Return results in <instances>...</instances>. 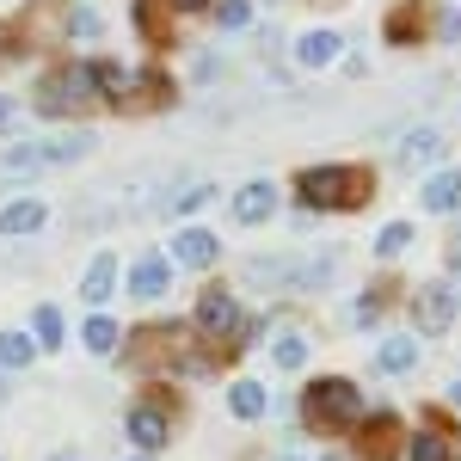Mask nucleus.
<instances>
[{
	"mask_svg": "<svg viewBox=\"0 0 461 461\" xmlns=\"http://www.w3.org/2000/svg\"><path fill=\"white\" fill-rule=\"evenodd\" d=\"M86 148H93V136H56V142H43V160L62 167V160H80Z\"/></svg>",
	"mask_w": 461,
	"mask_h": 461,
	"instance_id": "28",
	"label": "nucleus"
},
{
	"mask_svg": "<svg viewBox=\"0 0 461 461\" xmlns=\"http://www.w3.org/2000/svg\"><path fill=\"white\" fill-rule=\"evenodd\" d=\"M210 197H215L210 185H191V191H178V197H173V210H178V215H185V210H203Z\"/></svg>",
	"mask_w": 461,
	"mask_h": 461,
	"instance_id": "31",
	"label": "nucleus"
},
{
	"mask_svg": "<svg viewBox=\"0 0 461 461\" xmlns=\"http://www.w3.org/2000/svg\"><path fill=\"white\" fill-rule=\"evenodd\" d=\"M86 351H93V357H111V351H117V326H111L105 314L86 320Z\"/></svg>",
	"mask_w": 461,
	"mask_h": 461,
	"instance_id": "27",
	"label": "nucleus"
},
{
	"mask_svg": "<svg viewBox=\"0 0 461 461\" xmlns=\"http://www.w3.org/2000/svg\"><path fill=\"white\" fill-rule=\"evenodd\" d=\"M215 0H173V13H210Z\"/></svg>",
	"mask_w": 461,
	"mask_h": 461,
	"instance_id": "33",
	"label": "nucleus"
},
{
	"mask_svg": "<svg viewBox=\"0 0 461 461\" xmlns=\"http://www.w3.org/2000/svg\"><path fill=\"white\" fill-rule=\"evenodd\" d=\"M130 93H136V74L117 68V62H99V99H111V105H136Z\"/></svg>",
	"mask_w": 461,
	"mask_h": 461,
	"instance_id": "21",
	"label": "nucleus"
},
{
	"mask_svg": "<svg viewBox=\"0 0 461 461\" xmlns=\"http://www.w3.org/2000/svg\"><path fill=\"white\" fill-rule=\"evenodd\" d=\"M449 406H456V412H461V382H449Z\"/></svg>",
	"mask_w": 461,
	"mask_h": 461,
	"instance_id": "35",
	"label": "nucleus"
},
{
	"mask_svg": "<svg viewBox=\"0 0 461 461\" xmlns=\"http://www.w3.org/2000/svg\"><path fill=\"white\" fill-rule=\"evenodd\" d=\"M43 203H37V197H19V203H6V210H0V234H37V228H43Z\"/></svg>",
	"mask_w": 461,
	"mask_h": 461,
	"instance_id": "20",
	"label": "nucleus"
},
{
	"mask_svg": "<svg viewBox=\"0 0 461 461\" xmlns=\"http://www.w3.org/2000/svg\"><path fill=\"white\" fill-rule=\"evenodd\" d=\"M400 443H406V437H400V419H393L388 406L369 412V419L357 425V456H363V461H400V456H406Z\"/></svg>",
	"mask_w": 461,
	"mask_h": 461,
	"instance_id": "5",
	"label": "nucleus"
},
{
	"mask_svg": "<svg viewBox=\"0 0 461 461\" xmlns=\"http://www.w3.org/2000/svg\"><path fill=\"white\" fill-rule=\"evenodd\" d=\"M215 234L210 228H178L173 234V265H185V271H210L215 265Z\"/></svg>",
	"mask_w": 461,
	"mask_h": 461,
	"instance_id": "11",
	"label": "nucleus"
},
{
	"mask_svg": "<svg viewBox=\"0 0 461 461\" xmlns=\"http://www.w3.org/2000/svg\"><path fill=\"white\" fill-rule=\"evenodd\" d=\"M277 215V185H247V191H234V221L240 228H258V221H271Z\"/></svg>",
	"mask_w": 461,
	"mask_h": 461,
	"instance_id": "13",
	"label": "nucleus"
},
{
	"mask_svg": "<svg viewBox=\"0 0 461 461\" xmlns=\"http://www.w3.org/2000/svg\"><path fill=\"white\" fill-rule=\"evenodd\" d=\"M326 461H339V456H326Z\"/></svg>",
	"mask_w": 461,
	"mask_h": 461,
	"instance_id": "38",
	"label": "nucleus"
},
{
	"mask_svg": "<svg viewBox=\"0 0 461 461\" xmlns=\"http://www.w3.org/2000/svg\"><path fill=\"white\" fill-rule=\"evenodd\" d=\"M295 197L302 210H357L369 197V173L363 167H302L295 173Z\"/></svg>",
	"mask_w": 461,
	"mask_h": 461,
	"instance_id": "2",
	"label": "nucleus"
},
{
	"mask_svg": "<svg viewBox=\"0 0 461 461\" xmlns=\"http://www.w3.org/2000/svg\"><path fill=\"white\" fill-rule=\"evenodd\" d=\"M130 13H136V32H142L148 43H154V50H167V43H173V25H167L173 0H136Z\"/></svg>",
	"mask_w": 461,
	"mask_h": 461,
	"instance_id": "16",
	"label": "nucleus"
},
{
	"mask_svg": "<svg viewBox=\"0 0 461 461\" xmlns=\"http://www.w3.org/2000/svg\"><path fill=\"white\" fill-rule=\"evenodd\" d=\"M449 252H461V240H456V247H449Z\"/></svg>",
	"mask_w": 461,
	"mask_h": 461,
	"instance_id": "37",
	"label": "nucleus"
},
{
	"mask_svg": "<svg viewBox=\"0 0 461 461\" xmlns=\"http://www.w3.org/2000/svg\"><path fill=\"white\" fill-rule=\"evenodd\" d=\"M406 247H412V221H388V228L375 234V258H400Z\"/></svg>",
	"mask_w": 461,
	"mask_h": 461,
	"instance_id": "24",
	"label": "nucleus"
},
{
	"mask_svg": "<svg viewBox=\"0 0 461 461\" xmlns=\"http://www.w3.org/2000/svg\"><path fill=\"white\" fill-rule=\"evenodd\" d=\"M369 419V406H363V393H357V382H345V375H320V382H308V393H302V425L314 430V437H332V430H351Z\"/></svg>",
	"mask_w": 461,
	"mask_h": 461,
	"instance_id": "1",
	"label": "nucleus"
},
{
	"mask_svg": "<svg viewBox=\"0 0 461 461\" xmlns=\"http://www.w3.org/2000/svg\"><path fill=\"white\" fill-rule=\"evenodd\" d=\"M228 412H234V419H265V388H258V382H234Z\"/></svg>",
	"mask_w": 461,
	"mask_h": 461,
	"instance_id": "23",
	"label": "nucleus"
},
{
	"mask_svg": "<svg viewBox=\"0 0 461 461\" xmlns=\"http://www.w3.org/2000/svg\"><path fill=\"white\" fill-rule=\"evenodd\" d=\"M419 369V339L412 332H393L375 345V375H412Z\"/></svg>",
	"mask_w": 461,
	"mask_h": 461,
	"instance_id": "12",
	"label": "nucleus"
},
{
	"mask_svg": "<svg viewBox=\"0 0 461 461\" xmlns=\"http://www.w3.org/2000/svg\"><path fill=\"white\" fill-rule=\"evenodd\" d=\"M32 339L43 345V351H56V345H62V314H56V308H37L32 314Z\"/></svg>",
	"mask_w": 461,
	"mask_h": 461,
	"instance_id": "26",
	"label": "nucleus"
},
{
	"mask_svg": "<svg viewBox=\"0 0 461 461\" xmlns=\"http://www.w3.org/2000/svg\"><path fill=\"white\" fill-rule=\"evenodd\" d=\"M443 154H449L443 130L419 123V130H406V136H400V154H393V167H400V173H425V167H437Z\"/></svg>",
	"mask_w": 461,
	"mask_h": 461,
	"instance_id": "7",
	"label": "nucleus"
},
{
	"mask_svg": "<svg viewBox=\"0 0 461 461\" xmlns=\"http://www.w3.org/2000/svg\"><path fill=\"white\" fill-rule=\"evenodd\" d=\"M50 461H74V449H56V456H50Z\"/></svg>",
	"mask_w": 461,
	"mask_h": 461,
	"instance_id": "36",
	"label": "nucleus"
},
{
	"mask_svg": "<svg viewBox=\"0 0 461 461\" xmlns=\"http://www.w3.org/2000/svg\"><path fill=\"white\" fill-rule=\"evenodd\" d=\"M0 167H6V173H37V167H43V142H37V148H13Z\"/></svg>",
	"mask_w": 461,
	"mask_h": 461,
	"instance_id": "29",
	"label": "nucleus"
},
{
	"mask_svg": "<svg viewBox=\"0 0 461 461\" xmlns=\"http://www.w3.org/2000/svg\"><path fill=\"white\" fill-rule=\"evenodd\" d=\"M167 430H173V400H167V393H160V400H142V406H130V443H136V449H160Z\"/></svg>",
	"mask_w": 461,
	"mask_h": 461,
	"instance_id": "8",
	"label": "nucleus"
},
{
	"mask_svg": "<svg viewBox=\"0 0 461 461\" xmlns=\"http://www.w3.org/2000/svg\"><path fill=\"white\" fill-rule=\"evenodd\" d=\"M167 258L160 252H136V265H130V295L136 302H154V295H167Z\"/></svg>",
	"mask_w": 461,
	"mask_h": 461,
	"instance_id": "14",
	"label": "nucleus"
},
{
	"mask_svg": "<svg viewBox=\"0 0 461 461\" xmlns=\"http://www.w3.org/2000/svg\"><path fill=\"white\" fill-rule=\"evenodd\" d=\"M111 289H117V258H111V252H99V258L86 265V277H80V295L99 308V302H111Z\"/></svg>",
	"mask_w": 461,
	"mask_h": 461,
	"instance_id": "17",
	"label": "nucleus"
},
{
	"mask_svg": "<svg viewBox=\"0 0 461 461\" xmlns=\"http://www.w3.org/2000/svg\"><path fill=\"white\" fill-rule=\"evenodd\" d=\"M412 326H419V332H430V339L456 326V289L443 284V277L412 289Z\"/></svg>",
	"mask_w": 461,
	"mask_h": 461,
	"instance_id": "4",
	"label": "nucleus"
},
{
	"mask_svg": "<svg viewBox=\"0 0 461 461\" xmlns=\"http://www.w3.org/2000/svg\"><path fill=\"white\" fill-rule=\"evenodd\" d=\"M68 32L74 37H99V13H93V6H74V13H68Z\"/></svg>",
	"mask_w": 461,
	"mask_h": 461,
	"instance_id": "30",
	"label": "nucleus"
},
{
	"mask_svg": "<svg viewBox=\"0 0 461 461\" xmlns=\"http://www.w3.org/2000/svg\"><path fill=\"white\" fill-rule=\"evenodd\" d=\"M406 461H449V437H443L437 419H425V430L406 437Z\"/></svg>",
	"mask_w": 461,
	"mask_h": 461,
	"instance_id": "18",
	"label": "nucleus"
},
{
	"mask_svg": "<svg viewBox=\"0 0 461 461\" xmlns=\"http://www.w3.org/2000/svg\"><path fill=\"white\" fill-rule=\"evenodd\" d=\"M339 56H345V37L339 32H308L295 43V62H302V68H332Z\"/></svg>",
	"mask_w": 461,
	"mask_h": 461,
	"instance_id": "15",
	"label": "nucleus"
},
{
	"mask_svg": "<svg viewBox=\"0 0 461 461\" xmlns=\"http://www.w3.org/2000/svg\"><path fill=\"white\" fill-rule=\"evenodd\" d=\"M197 332H203V339H234V332H240V295H234V289H203V295H197Z\"/></svg>",
	"mask_w": 461,
	"mask_h": 461,
	"instance_id": "6",
	"label": "nucleus"
},
{
	"mask_svg": "<svg viewBox=\"0 0 461 461\" xmlns=\"http://www.w3.org/2000/svg\"><path fill=\"white\" fill-rule=\"evenodd\" d=\"M0 130H13V99H0Z\"/></svg>",
	"mask_w": 461,
	"mask_h": 461,
	"instance_id": "34",
	"label": "nucleus"
},
{
	"mask_svg": "<svg viewBox=\"0 0 461 461\" xmlns=\"http://www.w3.org/2000/svg\"><path fill=\"white\" fill-rule=\"evenodd\" d=\"M419 203H425L430 215H456L461 210V167H437V173H425Z\"/></svg>",
	"mask_w": 461,
	"mask_h": 461,
	"instance_id": "10",
	"label": "nucleus"
},
{
	"mask_svg": "<svg viewBox=\"0 0 461 461\" xmlns=\"http://www.w3.org/2000/svg\"><path fill=\"white\" fill-rule=\"evenodd\" d=\"M308 351H314V345H308V332H302V326H284V332L271 339V363H277V369H302Z\"/></svg>",
	"mask_w": 461,
	"mask_h": 461,
	"instance_id": "19",
	"label": "nucleus"
},
{
	"mask_svg": "<svg viewBox=\"0 0 461 461\" xmlns=\"http://www.w3.org/2000/svg\"><path fill=\"white\" fill-rule=\"evenodd\" d=\"M37 351H43V345L25 339V332H0V369H25Z\"/></svg>",
	"mask_w": 461,
	"mask_h": 461,
	"instance_id": "22",
	"label": "nucleus"
},
{
	"mask_svg": "<svg viewBox=\"0 0 461 461\" xmlns=\"http://www.w3.org/2000/svg\"><path fill=\"white\" fill-rule=\"evenodd\" d=\"M210 13H215L221 32H247V25H252V0H215Z\"/></svg>",
	"mask_w": 461,
	"mask_h": 461,
	"instance_id": "25",
	"label": "nucleus"
},
{
	"mask_svg": "<svg viewBox=\"0 0 461 461\" xmlns=\"http://www.w3.org/2000/svg\"><path fill=\"white\" fill-rule=\"evenodd\" d=\"M425 25H430V0H400L388 19H382V37H388L393 50H412L425 37Z\"/></svg>",
	"mask_w": 461,
	"mask_h": 461,
	"instance_id": "9",
	"label": "nucleus"
},
{
	"mask_svg": "<svg viewBox=\"0 0 461 461\" xmlns=\"http://www.w3.org/2000/svg\"><path fill=\"white\" fill-rule=\"evenodd\" d=\"M99 99V62H68V68L43 74L37 80V117H74Z\"/></svg>",
	"mask_w": 461,
	"mask_h": 461,
	"instance_id": "3",
	"label": "nucleus"
},
{
	"mask_svg": "<svg viewBox=\"0 0 461 461\" xmlns=\"http://www.w3.org/2000/svg\"><path fill=\"white\" fill-rule=\"evenodd\" d=\"M437 37H443V43H456V37H461V13H456V6L437 19Z\"/></svg>",
	"mask_w": 461,
	"mask_h": 461,
	"instance_id": "32",
	"label": "nucleus"
}]
</instances>
